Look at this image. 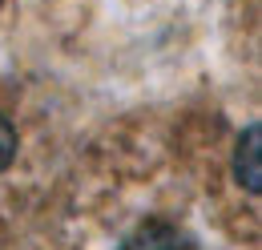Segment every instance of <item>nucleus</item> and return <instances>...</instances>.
I'll list each match as a JSON object with an SVG mask.
<instances>
[{"mask_svg": "<svg viewBox=\"0 0 262 250\" xmlns=\"http://www.w3.org/2000/svg\"><path fill=\"white\" fill-rule=\"evenodd\" d=\"M12 157H16V129H12V121L0 113V170H8Z\"/></svg>", "mask_w": 262, "mask_h": 250, "instance_id": "obj_3", "label": "nucleus"}, {"mask_svg": "<svg viewBox=\"0 0 262 250\" xmlns=\"http://www.w3.org/2000/svg\"><path fill=\"white\" fill-rule=\"evenodd\" d=\"M258 150H262V129L250 125L238 137V150H234V174L250 194H262V154Z\"/></svg>", "mask_w": 262, "mask_h": 250, "instance_id": "obj_1", "label": "nucleus"}, {"mask_svg": "<svg viewBox=\"0 0 262 250\" xmlns=\"http://www.w3.org/2000/svg\"><path fill=\"white\" fill-rule=\"evenodd\" d=\"M121 250H194V246H190V238L178 226H169V222H145V226H137L125 238Z\"/></svg>", "mask_w": 262, "mask_h": 250, "instance_id": "obj_2", "label": "nucleus"}]
</instances>
